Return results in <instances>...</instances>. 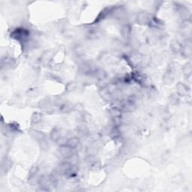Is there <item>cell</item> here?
Masks as SVG:
<instances>
[{
    "instance_id": "cell-27",
    "label": "cell",
    "mask_w": 192,
    "mask_h": 192,
    "mask_svg": "<svg viewBox=\"0 0 192 192\" xmlns=\"http://www.w3.org/2000/svg\"><path fill=\"white\" fill-rule=\"evenodd\" d=\"M68 138H67V137H61V138H60L59 139L57 140V143L59 146H66L67 142H68Z\"/></svg>"
},
{
    "instance_id": "cell-26",
    "label": "cell",
    "mask_w": 192,
    "mask_h": 192,
    "mask_svg": "<svg viewBox=\"0 0 192 192\" xmlns=\"http://www.w3.org/2000/svg\"><path fill=\"white\" fill-rule=\"evenodd\" d=\"M40 143V146H41V148L44 150H47V149L49 148V142L47 141V140L46 139V138H44L43 140H42L41 141L38 142Z\"/></svg>"
},
{
    "instance_id": "cell-21",
    "label": "cell",
    "mask_w": 192,
    "mask_h": 192,
    "mask_svg": "<svg viewBox=\"0 0 192 192\" xmlns=\"http://www.w3.org/2000/svg\"><path fill=\"white\" fill-rule=\"evenodd\" d=\"M95 76L97 77L100 80H103L106 79L107 77L106 71L102 69L97 70V71H95Z\"/></svg>"
},
{
    "instance_id": "cell-23",
    "label": "cell",
    "mask_w": 192,
    "mask_h": 192,
    "mask_svg": "<svg viewBox=\"0 0 192 192\" xmlns=\"http://www.w3.org/2000/svg\"><path fill=\"white\" fill-rule=\"evenodd\" d=\"M170 100V102H171V105H178L179 102V95L177 94H173L171 95V97H170L169 98Z\"/></svg>"
},
{
    "instance_id": "cell-15",
    "label": "cell",
    "mask_w": 192,
    "mask_h": 192,
    "mask_svg": "<svg viewBox=\"0 0 192 192\" xmlns=\"http://www.w3.org/2000/svg\"><path fill=\"white\" fill-rule=\"evenodd\" d=\"M42 120V115L40 113H34L32 116L31 122L32 124L37 125L39 123H41Z\"/></svg>"
},
{
    "instance_id": "cell-22",
    "label": "cell",
    "mask_w": 192,
    "mask_h": 192,
    "mask_svg": "<svg viewBox=\"0 0 192 192\" xmlns=\"http://www.w3.org/2000/svg\"><path fill=\"white\" fill-rule=\"evenodd\" d=\"M2 65H5V66L9 67V68H12V66L14 65V61L13 60V59L5 57V59L2 60Z\"/></svg>"
},
{
    "instance_id": "cell-11",
    "label": "cell",
    "mask_w": 192,
    "mask_h": 192,
    "mask_svg": "<svg viewBox=\"0 0 192 192\" xmlns=\"http://www.w3.org/2000/svg\"><path fill=\"white\" fill-rule=\"evenodd\" d=\"M62 137L61 134V129L55 128L50 132V139L53 141V142H57L59 139Z\"/></svg>"
},
{
    "instance_id": "cell-7",
    "label": "cell",
    "mask_w": 192,
    "mask_h": 192,
    "mask_svg": "<svg viewBox=\"0 0 192 192\" xmlns=\"http://www.w3.org/2000/svg\"><path fill=\"white\" fill-rule=\"evenodd\" d=\"M100 95L101 96V98H102L103 99L107 101H111V99L113 98L112 94H111V92L109 91V90H108L107 87L102 88V89L100 90Z\"/></svg>"
},
{
    "instance_id": "cell-6",
    "label": "cell",
    "mask_w": 192,
    "mask_h": 192,
    "mask_svg": "<svg viewBox=\"0 0 192 192\" xmlns=\"http://www.w3.org/2000/svg\"><path fill=\"white\" fill-rule=\"evenodd\" d=\"M29 134L35 140H36L38 142L41 141L42 140H43L44 138H45V134H44L43 132L42 131H38V130H35V129H32L29 131Z\"/></svg>"
},
{
    "instance_id": "cell-17",
    "label": "cell",
    "mask_w": 192,
    "mask_h": 192,
    "mask_svg": "<svg viewBox=\"0 0 192 192\" xmlns=\"http://www.w3.org/2000/svg\"><path fill=\"white\" fill-rule=\"evenodd\" d=\"M173 71H167L164 77V81L165 83H171L174 80V75L172 73Z\"/></svg>"
},
{
    "instance_id": "cell-14",
    "label": "cell",
    "mask_w": 192,
    "mask_h": 192,
    "mask_svg": "<svg viewBox=\"0 0 192 192\" xmlns=\"http://www.w3.org/2000/svg\"><path fill=\"white\" fill-rule=\"evenodd\" d=\"M121 34L122 36L124 38H128L130 35H131V28L128 25H125L122 27L121 29Z\"/></svg>"
},
{
    "instance_id": "cell-9",
    "label": "cell",
    "mask_w": 192,
    "mask_h": 192,
    "mask_svg": "<svg viewBox=\"0 0 192 192\" xmlns=\"http://www.w3.org/2000/svg\"><path fill=\"white\" fill-rule=\"evenodd\" d=\"M176 90H177V95H179V96L186 95L188 92V86L182 83H178L176 86Z\"/></svg>"
},
{
    "instance_id": "cell-25",
    "label": "cell",
    "mask_w": 192,
    "mask_h": 192,
    "mask_svg": "<svg viewBox=\"0 0 192 192\" xmlns=\"http://www.w3.org/2000/svg\"><path fill=\"white\" fill-rule=\"evenodd\" d=\"M147 92H148V94H149V95L152 96V97H155V96L158 95L157 89L153 86H149V89H148Z\"/></svg>"
},
{
    "instance_id": "cell-2",
    "label": "cell",
    "mask_w": 192,
    "mask_h": 192,
    "mask_svg": "<svg viewBox=\"0 0 192 192\" xmlns=\"http://www.w3.org/2000/svg\"><path fill=\"white\" fill-rule=\"evenodd\" d=\"M150 17L146 12H140L137 16V21L140 25H146L149 24V21H150Z\"/></svg>"
},
{
    "instance_id": "cell-18",
    "label": "cell",
    "mask_w": 192,
    "mask_h": 192,
    "mask_svg": "<svg viewBox=\"0 0 192 192\" xmlns=\"http://www.w3.org/2000/svg\"><path fill=\"white\" fill-rule=\"evenodd\" d=\"M66 161H68V163L71 164L72 166H75L79 161V158H78V155L77 154H72L69 158L66 159Z\"/></svg>"
},
{
    "instance_id": "cell-20",
    "label": "cell",
    "mask_w": 192,
    "mask_h": 192,
    "mask_svg": "<svg viewBox=\"0 0 192 192\" xmlns=\"http://www.w3.org/2000/svg\"><path fill=\"white\" fill-rule=\"evenodd\" d=\"M182 71H183L184 75L186 77L191 76V63H186V65H184L183 68H182Z\"/></svg>"
},
{
    "instance_id": "cell-24",
    "label": "cell",
    "mask_w": 192,
    "mask_h": 192,
    "mask_svg": "<svg viewBox=\"0 0 192 192\" xmlns=\"http://www.w3.org/2000/svg\"><path fill=\"white\" fill-rule=\"evenodd\" d=\"M81 119L82 120H83V123H89L91 122L92 120V116L90 114V113H86V112H84V113H83V114H81Z\"/></svg>"
},
{
    "instance_id": "cell-16",
    "label": "cell",
    "mask_w": 192,
    "mask_h": 192,
    "mask_svg": "<svg viewBox=\"0 0 192 192\" xmlns=\"http://www.w3.org/2000/svg\"><path fill=\"white\" fill-rule=\"evenodd\" d=\"M191 47L190 44H186L184 47H182L181 51H182V54L186 57H189L191 53Z\"/></svg>"
},
{
    "instance_id": "cell-5",
    "label": "cell",
    "mask_w": 192,
    "mask_h": 192,
    "mask_svg": "<svg viewBox=\"0 0 192 192\" xmlns=\"http://www.w3.org/2000/svg\"><path fill=\"white\" fill-rule=\"evenodd\" d=\"M181 29L186 36H188V35H190L191 32V22L188 20H184L181 26Z\"/></svg>"
},
{
    "instance_id": "cell-13",
    "label": "cell",
    "mask_w": 192,
    "mask_h": 192,
    "mask_svg": "<svg viewBox=\"0 0 192 192\" xmlns=\"http://www.w3.org/2000/svg\"><path fill=\"white\" fill-rule=\"evenodd\" d=\"M171 49L173 53H177L181 51L182 46L177 41H172L171 43Z\"/></svg>"
},
{
    "instance_id": "cell-28",
    "label": "cell",
    "mask_w": 192,
    "mask_h": 192,
    "mask_svg": "<svg viewBox=\"0 0 192 192\" xmlns=\"http://www.w3.org/2000/svg\"><path fill=\"white\" fill-rule=\"evenodd\" d=\"M75 88H76V85H75V83H70L67 85V90L68 92L73 91Z\"/></svg>"
},
{
    "instance_id": "cell-8",
    "label": "cell",
    "mask_w": 192,
    "mask_h": 192,
    "mask_svg": "<svg viewBox=\"0 0 192 192\" xmlns=\"http://www.w3.org/2000/svg\"><path fill=\"white\" fill-rule=\"evenodd\" d=\"M60 113H68L74 109V106L70 102H64L61 106L59 107Z\"/></svg>"
},
{
    "instance_id": "cell-10",
    "label": "cell",
    "mask_w": 192,
    "mask_h": 192,
    "mask_svg": "<svg viewBox=\"0 0 192 192\" xmlns=\"http://www.w3.org/2000/svg\"><path fill=\"white\" fill-rule=\"evenodd\" d=\"M79 144H80L79 139H78L77 137H73V138H68L66 146L74 150V149H75L76 148H77Z\"/></svg>"
},
{
    "instance_id": "cell-1",
    "label": "cell",
    "mask_w": 192,
    "mask_h": 192,
    "mask_svg": "<svg viewBox=\"0 0 192 192\" xmlns=\"http://www.w3.org/2000/svg\"><path fill=\"white\" fill-rule=\"evenodd\" d=\"M39 169L38 167H32L29 171V182L32 185L38 182L39 180Z\"/></svg>"
},
{
    "instance_id": "cell-3",
    "label": "cell",
    "mask_w": 192,
    "mask_h": 192,
    "mask_svg": "<svg viewBox=\"0 0 192 192\" xmlns=\"http://www.w3.org/2000/svg\"><path fill=\"white\" fill-rule=\"evenodd\" d=\"M72 151H73V149H71V148H69L67 146H59L58 149V153L59 154V155H61V157H62L63 158L65 159H67L73 154Z\"/></svg>"
},
{
    "instance_id": "cell-4",
    "label": "cell",
    "mask_w": 192,
    "mask_h": 192,
    "mask_svg": "<svg viewBox=\"0 0 192 192\" xmlns=\"http://www.w3.org/2000/svg\"><path fill=\"white\" fill-rule=\"evenodd\" d=\"M110 116L112 117V119L114 120V121H116V120H119L120 117L122 116V110L120 109V107H112L109 110Z\"/></svg>"
},
{
    "instance_id": "cell-12",
    "label": "cell",
    "mask_w": 192,
    "mask_h": 192,
    "mask_svg": "<svg viewBox=\"0 0 192 192\" xmlns=\"http://www.w3.org/2000/svg\"><path fill=\"white\" fill-rule=\"evenodd\" d=\"M11 167H12L11 161L8 158L4 159L2 164V169H1L2 173H5L8 172V171L11 169Z\"/></svg>"
},
{
    "instance_id": "cell-19",
    "label": "cell",
    "mask_w": 192,
    "mask_h": 192,
    "mask_svg": "<svg viewBox=\"0 0 192 192\" xmlns=\"http://www.w3.org/2000/svg\"><path fill=\"white\" fill-rule=\"evenodd\" d=\"M51 58H52V54L50 53V52L47 51L46 53H44V55L42 57V62H43L44 65H47V64H48V62L50 61Z\"/></svg>"
}]
</instances>
